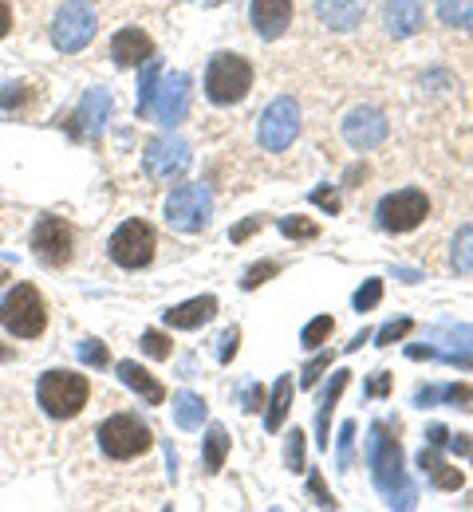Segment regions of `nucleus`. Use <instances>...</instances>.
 <instances>
[{
    "instance_id": "a18cd8bd",
    "label": "nucleus",
    "mask_w": 473,
    "mask_h": 512,
    "mask_svg": "<svg viewBox=\"0 0 473 512\" xmlns=\"http://www.w3.org/2000/svg\"><path fill=\"white\" fill-rule=\"evenodd\" d=\"M261 225H265V217H261V213H257V217H245L241 225H233V229H229V241H233V245H241V241H249Z\"/></svg>"
},
{
    "instance_id": "37998d69",
    "label": "nucleus",
    "mask_w": 473,
    "mask_h": 512,
    "mask_svg": "<svg viewBox=\"0 0 473 512\" xmlns=\"http://www.w3.org/2000/svg\"><path fill=\"white\" fill-rule=\"evenodd\" d=\"M312 205H320L328 217H336L339 209H343V201H339V193L332 190V186H316V190H312Z\"/></svg>"
},
{
    "instance_id": "6ab92c4d",
    "label": "nucleus",
    "mask_w": 473,
    "mask_h": 512,
    "mask_svg": "<svg viewBox=\"0 0 473 512\" xmlns=\"http://www.w3.org/2000/svg\"><path fill=\"white\" fill-rule=\"evenodd\" d=\"M422 20H426L422 0H387V32H391L395 40L418 36V32H422Z\"/></svg>"
},
{
    "instance_id": "f03ea898",
    "label": "nucleus",
    "mask_w": 473,
    "mask_h": 512,
    "mask_svg": "<svg viewBox=\"0 0 473 512\" xmlns=\"http://www.w3.org/2000/svg\"><path fill=\"white\" fill-rule=\"evenodd\" d=\"M253 91V64L237 52H217L205 67V95L217 107H233Z\"/></svg>"
},
{
    "instance_id": "4c0bfd02",
    "label": "nucleus",
    "mask_w": 473,
    "mask_h": 512,
    "mask_svg": "<svg viewBox=\"0 0 473 512\" xmlns=\"http://www.w3.org/2000/svg\"><path fill=\"white\" fill-rule=\"evenodd\" d=\"M324 371H332V351H324V355H316L304 371H300V390H312V386L320 383V375Z\"/></svg>"
},
{
    "instance_id": "c756f323",
    "label": "nucleus",
    "mask_w": 473,
    "mask_h": 512,
    "mask_svg": "<svg viewBox=\"0 0 473 512\" xmlns=\"http://www.w3.org/2000/svg\"><path fill=\"white\" fill-rule=\"evenodd\" d=\"M75 355H79L83 367H95V371L111 367V355H107V347H103L99 339H79V343H75Z\"/></svg>"
},
{
    "instance_id": "cd10ccee",
    "label": "nucleus",
    "mask_w": 473,
    "mask_h": 512,
    "mask_svg": "<svg viewBox=\"0 0 473 512\" xmlns=\"http://www.w3.org/2000/svg\"><path fill=\"white\" fill-rule=\"evenodd\" d=\"M158 79H162V64H158V60H146V64H142V79H138V115H142V119H146L150 107H154Z\"/></svg>"
},
{
    "instance_id": "473e14b6",
    "label": "nucleus",
    "mask_w": 473,
    "mask_h": 512,
    "mask_svg": "<svg viewBox=\"0 0 473 512\" xmlns=\"http://www.w3.org/2000/svg\"><path fill=\"white\" fill-rule=\"evenodd\" d=\"M379 300H383V280H379V276H371V280L351 296L355 312H371V308H379Z\"/></svg>"
},
{
    "instance_id": "0eeeda50",
    "label": "nucleus",
    "mask_w": 473,
    "mask_h": 512,
    "mask_svg": "<svg viewBox=\"0 0 473 512\" xmlns=\"http://www.w3.org/2000/svg\"><path fill=\"white\" fill-rule=\"evenodd\" d=\"M95 28H99L95 8H91L87 0H68V4L56 12V20H52V44H56L64 56L83 52V48L95 40Z\"/></svg>"
},
{
    "instance_id": "8fccbe9b",
    "label": "nucleus",
    "mask_w": 473,
    "mask_h": 512,
    "mask_svg": "<svg viewBox=\"0 0 473 512\" xmlns=\"http://www.w3.org/2000/svg\"><path fill=\"white\" fill-rule=\"evenodd\" d=\"M446 446L454 449L458 457H466V453L473 449V442H470V434H450V442H446Z\"/></svg>"
},
{
    "instance_id": "7c9ffc66",
    "label": "nucleus",
    "mask_w": 473,
    "mask_h": 512,
    "mask_svg": "<svg viewBox=\"0 0 473 512\" xmlns=\"http://www.w3.org/2000/svg\"><path fill=\"white\" fill-rule=\"evenodd\" d=\"M280 233L288 241H316L320 237V225L308 221V217H280Z\"/></svg>"
},
{
    "instance_id": "20e7f679",
    "label": "nucleus",
    "mask_w": 473,
    "mask_h": 512,
    "mask_svg": "<svg viewBox=\"0 0 473 512\" xmlns=\"http://www.w3.org/2000/svg\"><path fill=\"white\" fill-rule=\"evenodd\" d=\"M0 327L16 339H36L48 327V304L32 284H16L0 304Z\"/></svg>"
},
{
    "instance_id": "f8f14e48",
    "label": "nucleus",
    "mask_w": 473,
    "mask_h": 512,
    "mask_svg": "<svg viewBox=\"0 0 473 512\" xmlns=\"http://www.w3.org/2000/svg\"><path fill=\"white\" fill-rule=\"evenodd\" d=\"M32 253L40 264L48 268H64L75 253V229H71L64 217H40L36 229H32Z\"/></svg>"
},
{
    "instance_id": "09e8293b",
    "label": "nucleus",
    "mask_w": 473,
    "mask_h": 512,
    "mask_svg": "<svg viewBox=\"0 0 473 512\" xmlns=\"http://www.w3.org/2000/svg\"><path fill=\"white\" fill-rule=\"evenodd\" d=\"M446 442H450V430H446V426H430V430H426V446H446Z\"/></svg>"
},
{
    "instance_id": "864d4df0",
    "label": "nucleus",
    "mask_w": 473,
    "mask_h": 512,
    "mask_svg": "<svg viewBox=\"0 0 473 512\" xmlns=\"http://www.w3.org/2000/svg\"><path fill=\"white\" fill-rule=\"evenodd\" d=\"M399 276H403L406 284H414V280H418V276H422V272H414V268H399Z\"/></svg>"
},
{
    "instance_id": "dca6fc26",
    "label": "nucleus",
    "mask_w": 473,
    "mask_h": 512,
    "mask_svg": "<svg viewBox=\"0 0 473 512\" xmlns=\"http://www.w3.org/2000/svg\"><path fill=\"white\" fill-rule=\"evenodd\" d=\"M249 20L257 28L261 40H280L292 24V0H253L249 4Z\"/></svg>"
},
{
    "instance_id": "9b49d317",
    "label": "nucleus",
    "mask_w": 473,
    "mask_h": 512,
    "mask_svg": "<svg viewBox=\"0 0 473 512\" xmlns=\"http://www.w3.org/2000/svg\"><path fill=\"white\" fill-rule=\"evenodd\" d=\"M213 213V193L205 186H174L166 197V221L178 233H202Z\"/></svg>"
},
{
    "instance_id": "412c9836",
    "label": "nucleus",
    "mask_w": 473,
    "mask_h": 512,
    "mask_svg": "<svg viewBox=\"0 0 473 512\" xmlns=\"http://www.w3.org/2000/svg\"><path fill=\"white\" fill-rule=\"evenodd\" d=\"M115 371H119V379L131 386V390H135L146 406H162V402H166V386L158 383V379H154L146 367H138L135 359H123Z\"/></svg>"
},
{
    "instance_id": "a878e982",
    "label": "nucleus",
    "mask_w": 473,
    "mask_h": 512,
    "mask_svg": "<svg viewBox=\"0 0 473 512\" xmlns=\"http://www.w3.org/2000/svg\"><path fill=\"white\" fill-rule=\"evenodd\" d=\"M229 457V430L225 426H209L205 434V446H202V461H205V473H217Z\"/></svg>"
},
{
    "instance_id": "423d86ee",
    "label": "nucleus",
    "mask_w": 473,
    "mask_h": 512,
    "mask_svg": "<svg viewBox=\"0 0 473 512\" xmlns=\"http://www.w3.org/2000/svg\"><path fill=\"white\" fill-rule=\"evenodd\" d=\"M142 166L154 182H174L182 178L190 166H194V154H190V142L178 138V134H158L146 142L142 150Z\"/></svg>"
},
{
    "instance_id": "f3484780",
    "label": "nucleus",
    "mask_w": 473,
    "mask_h": 512,
    "mask_svg": "<svg viewBox=\"0 0 473 512\" xmlns=\"http://www.w3.org/2000/svg\"><path fill=\"white\" fill-rule=\"evenodd\" d=\"M111 56L119 67H142L146 60H154V40L142 28H123L111 36Z\"/></svg>"
},
{
    "instance_id": "1a4fd4ad",
    "label": "nucleus",
    "mask_w": 473,
    "mask_h": 512,
    "mask_svg": "<svg viewBox=\"0 0 473 512\" xmlns=\"http://www.w3.org/2000/svg\"><path fill=\"white\" fill-rule=\"evenodd\" d=\"M111 260L119 264V268H127V272H135V268H146L150 260H154V249H158V237H154V229L146 225V221H123L115 233H111Z\"/></svg>"
},
{
    "instance_id": "5701e85b",
    "label": "nucleus",
    "mask_w": 473,
    "mask_h": 512,
    "mask_svg": "<svg viewBox=\"0 0 473 512\" xmlns=\"http://www.w3.org/2000/svg\"><path fill=\"white\" fill-rule=\"evenodd\" d=\"M434 402H454L462 410H473V386L470 383H450V386H418L414 390V406H434Z\"/></svg>"
},
{
    "instance_id": "603ef678",
    "label": "nucleus",
    "mask_w": 473,
    "mask_h": 512,
    "mask_svg": "<svg viewBox=\"0 0 473 512\" xmlns=\"http://www.w3.org/2000/svg\"><path fill=\"white\" fill-rule=\"evenodd\" d=\"M367 339H371V331H367V327H363V331H359V335H355V339H351V343H347V355H351V351H359V347H363V343H367Z\"/></svg>"
},
{
    "instance_id": "c85d7f7f",
    "label": "nucleus",
    "mask_w": 473,
    "mask_h": 512,
    "mask_svg": "<svg viewBox=\"0 0 473 512\" xmlns=\"http://www.w3.org/2000/svg\"><path fill=\"white\" fill-rule=\"evenodd\" d=\"M450 264H454V272L473 276V225H462V229H458V237H454V253H450Z\"/></svg>"
},
{
    "instance_id": "4d7b16f0",
    "label": "nucleus",
    "mask_w": 473,
    "mask_h": 512,
    "mask_svg": "<svg viewBox=\"0 0 473 512\" xmlns=\"http://www.w3.org/2000/svg\"><path fill=\"white\" fill-rule=\"evenodd\" d=\"M470 457H473V449H470Z\"/></svg>"
},
{
    "instance_id": "3c124183",
    "label": "nucleus",
    "mask_w": 473,
    "mask_h": 512,
    "mask_svg": "<svg viewBox=\"0 0 473 512\" xmlns=\"http://www.w3.org/2000/svg\"><path fill=\"white\" fill-rule=\"evenodd\" d=\"M8 28H12V8H8V4L0 0V40L8 36Z\"/></svg>"
},
{
    "instance_id": "c03bdc74",
    "label": "nucleus",
    "mask_w": 473,
    "mask_h": 512,
    "mask_svg": "<svg viewBox=\"0 0 473 512\" xmlns=\"http://www.w3.org/2000/svg\"><path fill=\"white\" fill-rule=\"evenodd\" d=\"M261 406H265V386H261V383L241 386V410H245V414H257Z\"/></svg>"
},
{
    "instance_id": "f257e3e1",
    "label": "nucleus",
    "mask_w": 473,
    "mask_h": 512,
    "mask_svg": "<svg viewBox=\"0 0 473 512\" xmlns=\"http://www.w3.org/2000/svg\"><path fill=\"white\" fill-rule=\"evenodd\" d=\"M367 465H371L375 489L387 497L391 509H414L418 493L403 469V446H399V438H391V430L383 422H375L367 434Z\"/></svg>"
},
{
    "instance_id": "58836bf2",
    "label": "nucleus",
    "mask_w": 473,
    "mask_h": 512,
    "mask_svg": "<svg viewBox=\"0 0 473 512\" xmlns=\"http://www.w3.org/2000/svg\"><path fill=\"white\" fill-rule=\"evenodd\" d=\"M308 493H312V501H316L320 509H336V497L328 493V485H324V473H320V469H312V473H308Z\"/></svg>"
},
{
    "instance_id": "4be33fe9",
    "label": "nucleus",
    "mask_w": 473,
    "mask_h": 512,
    "mask_svg": "<svg viewBox=\"0 0 473 512\" xmlns=\"http://www.w3.org/2000/svg\"><path fill=\"white\" fill-rule=\"evenodd\" d=\"M347 383H351V371H347V367H339V371H332V383H328L324 398H320V410H316V446H320V449L332 446L328 426H332V410H336L339 394L347 390Z\"/></svg>"
},
{
    "instance_id": "c9c22d12",
    "label": "nucleus",
    "mask_w": 473,
    "mask_h": 512,
    "mask_svg": "<svg viewBox=\"0 0 473 512\" xmlns=\"http://www.w3.org/2000/svg\"><path fill=\"white\" fill-rule=\"evenodd\" d=\"M304 438H308L304 430H292V434H288V442H284V465H288L292 473H300V469H304V449H308Z\"/></svg>"
},
{
    "instance_id": "6e6d98bb",
    "label": "nucleus",
    "mask_w": 473,
    "mask_h": 512,
    "mask_svg": "<svg viewBox=\"0 0 473 512\" xmlns=\"http://www.w3.org/2000/svg\"><path fill=\"white\" fill-rule=\"evenodd\" d=\"M8 355H12V351H8V347H4V343H0V359H8Z\"/></svg>"
},
{
    "instance_id": "aec40b11",
    "label": "nucleus",
    "mask_w": 473,
    "mask_h": 512,
    "mask_svg": "<svg viewBox=\"0 0 473 512\" xmlns=\"http://www.w3.org/2000/svg\"><path fill=\"white\" fill-rule=\"evenodd\" d=\"M217 316V296H194L178 308L166 312V327L174 331H194V327H205V323Z\"/></svg>"
},
{
    "instance_id": "2f4dec72",
    "label": "nucleus",
    "mask_w": 473,
    "mask_h": 512,
    "mask_svg": "<svg viewBox=\"0 0 473 512\" xmlns=\"http://www.w3.org/2000/svg\"><path fill=\"white\" fill-rule=\"evenodd\" d=\"M276 272H280V264H276V260H257L253 268H245V276H241V288H245V292H257V288H261L265 280H272Z\"/></svg>"
},
{
    "instance_id": "b1692460",
    "label": "nucleus",
    "mask_w": 473,
    "mask_h": 512,
    "mask_svg": "<svg viewBox=\"0 0 473 512\" xmlns=\"http://www.w3.org/2000/svg\"><path fill=\"white\" fill-rule=\"evenodd\" d=\"M292 390H296L292 375H280L276 386H272L269 402H265V430H269V434H276V430L284 426V418H288V410H292Z\"/></svg>"
},
{
    "instance_id": "f704fd0d",
    "label": "nucleus",
    "mask_w": 473,
    "mask_h": 512,
    "mask_svg": "<svg viewBox=\"0 0 473 512\" xmlns=\"http://www.w3.org/2000/svg\"><path fill=\"white\" fill-rule=\"evenodd\" d=\"M332 331H336V320H332V316H316V320L300 331V343H304V347H320Z\"/></svg>"
},
{
    "instance_id": "7ed1b4c3",
    "label": "nucleus",
    "mask_w": 473,
    "mask_h": 512,
    "mask_svg": "<svg viewBox=\"0 0 473 512\" xmlns=\"http://www.w3.org/2000/svg\"><path fill=\"white\" fill-rule=\"evenodd\" d=\"M87 398H91V386H87L83 375H75V371H48V375H40V383H36V402H40L44 414L56 418V422L75 418V414L87 406Z\"/></svg>"
},
{
    "instance_id": "9d476101",
    "label": "nucleus",
    "mask_w": 473,
    "mask_h": 512,
    "mask_svg": "<svg viewBox=\"0 0 473 512\" xmlns=\"http://www.w3.org/2000/svg\"><path fill=\"white\" fill-rule=\"evenodd\" d=\"M430 217V197L422 190H399V193H387L375 209V221L379 229L387 233H414L422 221Z\"/></svg>"
},
{
    "instance_id": "6e6552de",
    "label": "nucleus",
    "mask_w": 473,
    "mask_h": 512,
    "mask_svg": "<svg viewBox=\"0 0 473 512\" xmlns=\"http://www.w3.org/2000/svg\"><path fill=\"white\" fill-rule=\"evenodd\" d=\"M257 138L269 154H284L296 138H300V103L292 95H280L272 99L261 115V127H257Z\"/></svg>"
},
{
    "instance_id": "393cba45",
    "label": "nucleus",
    "mask_w": 473,
    "mask_h": 512,
    "mask_svg": "<svg viewBox=\"0 0 473 512\" xmlns=\"http://www.w3.org/2000/svg\"><path fill=\"white\" fill-rule=\"evenodd\" d=\"M174 426L178 430H202L205 426V398L194 390L174 394Z\"/></svg>"
},
{
    "instance_id": "a19ab883",
    "label": "nucleus",
    "mask_w": 473,
    "mask_h": 512,
    "mask_svg": "<svg viewBox=\"0 0 473 512\" xmlns=\"http://www.w3.org/2000/svg\"><path fill=\"white\" fill-rule=\"evenodd\" d=\"M410 327H414L410 320H391L387 327H379V335H375L379 343H375V347H391V343H399V339L410 335Z\"/></svg>"
},
{
    "instance_id": "49530a36",
    "label": "nucleus",
    "mask_w": 473,
    "mask_h": 512,
    "mask_svg": "<svg viewBox=\"0 0 473 512\" xmlns=\"http://www.w3.org/2000/svg\"><path fill=\"white\" fill-rule=\"evenodd\" d=\"M387 390H391V375H387V371H379V375L367 383V394H371V398H383Z\"/></svg>"
},
{
    "instance_id": "ddd939ff",
    "label": "nucleus",
    "mask_w": 473,
    "mask_h": 512,
    "mask_svg": "<svg viewBox=\"0 0 473 512\" xmlns=\"http://www.w3.org/2000/svg\"><path fill=\"white\" fill-rule=\"evenodd\" d=\"M186 111H190V75H186V71L162 75V79H158V91H154L150 115H154L162 127H174V123L186 119Z\"/></svg>"
},
{
    "instance_id": "a211bd4d",
    "label": "nucleus",
    "mask_w": 473,
    "mask_h": 512,
    "mask_svg": "<svg viewBox=\"0 0 473 512\" xmlns=\"http://www.w3.org/2000/svg\"><path fill=\"white\" fill-rule=\"evenodd\" d=\"M316 16L332 32H355L367 16V4L363 0H316Z\"/></svg>"
},
{
    "instance_id": "72a5a7b5",
    "label": "nucleus",
    "mask_w": 473,
    "mask_h": 512,
    "mask_svg": "<svg viewBox=\"0 0 473 512\" xmlns=\"http://www.w3.org/2000/svg\"><path fill=\"white\" fill-rule=\"evenodd\" d=\"M462 481H466V477H462V469H454V465H446V461H442L438 469H430V485H434V489H442V493H458V489H462Z\"/></svg>"
},
{
    "instance_id": "4468645a",
    "label": "nucleus",
    "mask_w": 473,
    "mask_h": 512,
    "mask_svg": "<svg viewBox=\"0 0 473 512\" xmlns=\"http://www.w3.org/2000/svg\"><path fill=\"white\" fill-rule=\"evenodd\" d=\"M111 111H115V99L107 95V91H87L83 99H79V107L71 111L68 119V134L71 138H83V142H91V138H99L103 127L111 123Z\"/></svg>"
},
{
    "instance_id": "5fc2aeb1",
    "label": "nucleus",
    "mask_w": 473,
    "mask_h": 512,
    "mask_svg": "<svg viewBox=\"0 0 473 512\" xmlns=\"http://www.w3.org/2000/svg\"><path fill=\"white\" fill-rule=\"evenodd\" d=\"M4 280H8V268H4V264H0V284H4Z\"/></svg>"
},
{
    "instance_id": "39448f33",
    "label": "nucleus",
    "mask_w": 473,
    "mask_h": 512,
    "mask_svg": "<svg viewBox=\"0 0 473 512\" xmlns=\"http://www.w3.org/2000/svg\"><path fill=\"white\" fill-rule=\"evenodd\" d=\"M99 449L111 457V461H135L146 449L154 446V434L150 426L138 418V414H111L103 426H99Z\"/></svg>"
},
{
    "instance_id": "ea45409f",
    "label": "nucleus",
    "mask_w": 473,
    "mask_h": 512,
    "mask_svg": "<svg viewBox=\"0 0 473 512\" xmlns=\"http://www.w3.org/2000/svg\"><path fill=\"white\" fill-rule=\"evenodd\" d=\"M336 465L339 469H351V446H355V422H343L339 426V438H336Z\"/></svg>"
},
{
    "instance_id": "de8ad7c7",
    "label": "nucleus",
    "mask_w": 473,
    "mask_h": 512,
    "mask_svg": "<svg viewBox=\"0 0 473 512\" xmlns=\"http://www.w3.org/2000/svg\"><path fill=\"white\" fill-rule=\"evenodd\" d=\"M371 170H367V162H355V166H347V174H343V186H355V182H363Z\"/></svg>"
},
{
    "instance_id": "2eb2a0df",
    "label": "nucleus",
    "mask_w": 473,
    "mask_h": 512,
    "mask_svg": "<svg viewBox=\"0 0 473 512\" xmlns=\"http://www.w3.org/2000/svg\"><path fill=\"white\" fill-rule=\"evenodd\" d=\"M387 130H391V123H387V115L379 107H355L343 119V138H347L351 150H375V146H383Z\"/></svg>"
},
{
    "instance_id": "79ce46f5",
    "label": "nucleus",
    "mask_w": 473,
    "mask_h": 512,
    "mask_svg": "<svg viewBox=\"0 0 473 512\" xmlns=\"http://www.w3.org/2000/svg\"><path fill=\"white\" fill-rule=\"evenodd\" d=\"M237 347H241V331H237V327L221 331V339H217V363H233Z\"/></svg>"
},
{
    "instance_id": "bb28decb",
    "label": "nucleus",
    "mask_w": 473,
    "mask_h": 512,
    "mask_svg": "<svg viewBox=\"0 0 473 512\" xmlns=\"http://www.w3.org/2000/svg\"><path fill=\"white\" fill-rule=\"evenodd\" d=\"M438 20L446 28L473 32V0H438Z\"/></svg>"
},
{
    "instance_id": "e433bc0d",
    "label": "nucleus",
    "mask_w": 473,
    "mask_h": 512,
    "mask_svg": "<svg viewBox=\"0 0 473 512\" xmlns=\"http://www.w3.org/2000/svg\"><path fill=\"white\" fill-rule=\"evenodd\" d=\"M142 351H146L150 359H170V355H174V343H170V335H162V331H142Z\"/></svg>"
}]
</instances>
